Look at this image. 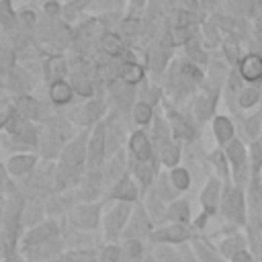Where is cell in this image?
Instances as JSON below:
<instances>
[{
	"label": "cell",
	"mask_w": 262,
	"mask_h": 262,
	"mask_svg": "<svg viewBox=\"0 0 262 262\" xmlns=\"http://www.w3.org/2000/svg\"><path fill=\"white\" fill-rule=\"evenodd\" d=\"M242 76L250 82H256L262 78V57L260 55H248L244 61H242Z\"/></svg>",
	"instance_id": "cell-1"
},
{
	"label": "cell",
	"mask_w": 262,
	"mask_h": 262,
	"mask_svg": "<svg viewBox=\"0 0 262 262\" xmlns=\"http://www.w3.org/2000/svg\"><path fill=\"white\" fill-rule=\"evenodd\" d=\"M131 151H133L139 160H147V158H149V141H147L145 133L137 131V133L131 137Z\"/></svg>",
	"instance_id": "cell-2"
},
{
	"label": "cell",
	"mask_w": 262,
	"mask_h": 262,
	"mask_svg": "<svg viewBox=\"0 0 262 262\" xmlns=\"http://www.w3.org/2000/svg\"><path fill=\"white\" fill-rule=\"evenodd\" d=\"M49 94H51V100L57 102V104L70 102V98H72V90H70V86H68L66 82H61V80H55V82L51 84Z\"/></svg>",
	"instance_id": "cell-3"
},
{
	"label": "cell",
	"mask_w": 262,
	"mask_h": 262,
	"mask_svg": "<svg viewBox=\"0 0 262 262\" xmlns=\"http://www.w3.org/2000/svg\"><path fill=\"white\" fill-rule=\"evenodd\" d=\"M84 145H82V141H78V143H74V145H70L68 149H66V154H63V162L68 164V166H78L80 162H82V154H84V149H82Z\"/></svg>",
	"instance_id": "cell-4"
},
{
	"label": "cell",
	"mask_w": 262,
	"mask_h": 262,
	"mask_svg": "<svg viewBox=\"0 0 262 262\" xmlns=\"http://www.w3.org/2000/svg\"><path fill=\"white\" fill-rule=\"evenodd\" d=\"M102 49L108 53V55H119L123 51V45H121V39L115 37L113 33H106L102 37Z\"/></svg>",
	"instance_id": "cell-5"
},
{
	"label": "cell",
	"mask_w": 262,
	"mask_h": 262,
	"mask_svg": "<svg viewBox=\"0 0 262 262\" xmlns=\"http://www.w3.org/2000/svg\"><path fill=\"white\" fill-rule=\"evenodd\" d=\"M225 211H227V215H233V217H242L239 213H242V196H239V192H231V194H227V199H225Z\"/></svg>",
	"instance_id": "cell-6"
},
{
	"label": "cell",
	"mask_w": 262,
	"mask_h": 262,
	"mask_svg": "<svg viewBox=\"0 0 262 262\" xmlns=\"http://www.w3.org/2000/svg\"><path fill=\"white\" fill-rule=\"evenodd\" d=\"M33 164H35V160H33L31 156H16V158L10 160V170H12L14 174H20V172L33 168Z\"/></svg>",
	"instance_id": "cell-7"
},
{
	"label": "cell",
	"mask_w": 262,
	"mask_h": 262,
	"mask_svg": "<svg viewBox=\"0 0 262 262\" xmlns=\"http://www.w3.org/2000/svg\"><path fill=\"white\" fill-rule=\"evenodd\" d=\"M123 78H125V82H129V84H133V82H139L141 80V76H143V70L137 66V63H127L125 68H123Z\"/></svg>",
	"instance_id": "cell-8"
},
{
	"label": "cell",
	"mask_w": 262,
	"mask_h": 262,
	"mask_svg": "<svg viewBox=\"0 0 262 262\" xmlns=\"http://www.w3.org/2000/svg\"><path fill=\"white\" fill-rule=\"evenodd\" d=\"M215 131H217V137H219L221 141H227V139L231 137V133H233L231 123H229L227 119H223V117L215 119Z\"/></svg>",
	"instance_id": "cell-9"
},
{
	"label": "cell",
	"mask_w": 262,
	"mask_h": 262,
	"mask_svg": "<svg viewBox=\"0 0 262 262\" xmlns=\"http://www.w3.org/2000/svg\"><path fill=\"white\" fill-rule=\"evenodd\" d=\"M16 106H18L20 115H25V117H37V102H35L33 98L23 96V98H18Z\"/></svg>",
	"instance_id": "cell-10"
},
{
	"label": "cell",
	"mask_w": 262,
	"mask_h": 262,
	"mask_svg": "<svg viewBox=\"0 0 262 262\" xmlns=\"http://www.w3.org/2000/svg\"><path fill=\"white\" fill-rule=\"evenodd\" d=\"M102 158V133L98 131L92 139V145H90V162L92 164H98Z\"/></svg>",
	"instance_id": "cell-11"
},
{
	"label": "cell",
	"mask_w": 262,
	"mask_h": 262,
	"mask_svg": "<svg viewBox=\"0 0 262 262\" xmlns=\"http://www.w3.org/2000/svg\"><path fill=\"white\" fill-rule=\"evenodd\" d=\"M188 235V231L184 229V227H170V229H166V231H160L156 237L158 239H184Z\"/></svg>",
	"instance_id": "cell-12"
},
{
	"label": "cell",
	"mask_w": 262,
	"mask_h": 262,
	"mask_svg": "<svg viewBox=\"0 0 262 262\" xmlns=\"http://www.w3.org/2000/svg\"><path fill=\"white\" fill-rule=\"evenodd\" d=\"M115 196L119 199H135V188L131 184V180H121V184L115 188Z\"/></svg>",
	"instance_id": "cell-13"
},
{
	"label": "cell",
	"mask_w": 262,
	"mask_h": 262,
	"mask_svg": "<svg viewBox=\"0 0 262 262\" xmlns=\"http://www.w3.org/2000/svg\"><path fill=\"white\" fill-rule=\"evenodd\" d=\"M170 119H172V125H174V129H176V133H178V135H182V137H192V129H190V127H188V125H186L178 115H174V113H172V117H170Z\"/></svg>",
	"instance_id": "cell-14"
},
{
	"label": "cell",
	"mask_w": 262,
	"mask_h": 262,
	"mask_svg": "<svg viewBox=\"0 0 262 262\" xmlns=\"http://www.w3.org/2000/svg\"><path fill=\"white\" fill-rule=\"evenodd\" d=\"M215 196H217V182H211V184L207 186L205 194H203V203H205V207H207L209 211L215 209Z\"/></svg>",
	"instance_id": "cell-15"
},
{
	"label": "cell",
	"mask_w": 262,
	"mask_h": 262,
	"mask_svg": "<svg viewBox=\"0 0 262 262\" xmlns=\"http://www.w3.org/2000/svg\"><path fill=\"white\" fill-rule=\"evenodd\" d=\"M194 108H196V115H199L201 119H205V117H209V115H211L213 102H211L209 98H205V96H203V98H199V100H196V106H194Z\"/></svg>",
	"instance_id": "cell-16"
},
{
	"label": "cell",
	"mask_w": 262,
	"mask_h": 262,
	"mask_svg": "<svg viewBox=\"0 0 262 262\" xmlns=\"http://www.w3.org/2000/svg\"><path fill=\"white\" fill-rule=\"evenodd\" d=\"M229 158L233 160V164H235V166H239V164H242V160H244V147H242L237 141H233V143L229 145Z\"/></svg>",
	"instance_id": "cell-17"
},
{
	"label": "cell",
	"mask_w": 262,
	"mask_h": 262,
	"mask_svg": "<svg viewBox=\"0 0 262 262\" xmlns=\"http://www.w3.org/2000/svg\"><path fill=\"white\" fill-rule=\"evenodd\" d=\"M162 158H164L166 164H176V160H178V147H174V145L162 147Z\"/></svg>",
	"instance_id": "cell-18"
},
{
	"label": "cell",
	"mask_w": 262,
	"mask_h": 262,
	"mask_svg": "<svg viewBox=\"0 0 262 262\" xmlns=\"http://www.w3.org/2000/svg\"><path fill=\"white\" fill-rule=\"evenodd\" d=\"M74 86H76V90H78L80 94H84V96H88V94L92 92V86L88 84V80H86V78L74 76Z\"/></svg>",
	"instance_id": "cell-19"
},
{
	"label": "cell",
	"mask_w": 262,
	"mask_h": 262,
	"mask_svg": "<svg viewBox=\"0 0 262 262\" xmlns=\"http://www.w3.org/2000/svg\"><path fill=\"white\" fill-rule=\"evenodd\" d=\"M149 117H151V108H149L147 104H137V106H135V119H137L139 123H147Z\"/></svg>",
	"instance_id": "cell-20"
},
{
	"label": "cell",
	"mask_w": 262,
	"mask_h": 262,
	"mask_svg": "<svg viewBox=\"0 0 262 262\" xmlns=\"http://www.w3.org/2000/svg\"><path fill=\"white\" fill-rule=\"evenodd\" d=\"M190 35H188V31L184 29V27H178V29H174L172 31V37H170V43H174V45H178V43H184L186 39H188Z\"/></svg>",
	"instance_id": "cell-21"
},
{
	"label": "cell",
	"mask_w": 262,
	"mask_h": 262,
	"mask_svg": "<svg viewBox=\"0 0 262 262\" xmlns=\"http://www.w3.org/2000/svg\"><path fill=\"white\" fill-rule=\"evenodd\" d=\"M172 178H174V186H178V188H186L188 186V174H186V170H174Z\"/></svg>",
	"instance_id": "cell-22"
},
{
	"label": "cell",
	"mask_w": 262,
	"mask_h": 262,
	"mask_svg": "<svg viewBox=\"0 0 262 262\" xmlns=\"http://www.w3.org/2000/svg\"><path fill=\"white\" fill-rule=\"evenodd\" d=\"M49 66H51V68L47 70V74H49L51 78H57V76H59V74H63V70H66V68H63V61H61L59 57L51 59V61H49Z\"/></svg>",
	"instance_id": "cell-23"
},
{
	"label": "cell",
	"mask_w": 262,
	"mask_h": 262,
	"mask_svg": "<svg viewBox=\"0 0 262 262\" xmlns=\"http://www.w3.org/2000/svg\"><path fill=\"white\" fill-rule=\"evenodd\" d=\"M115 213H117V215H113V217L108 219V227H113V223H115V227H119V225L123 223V219L127 217V213H129V211H127V207H119Z\"/></svg>",
	"instance_id": "cell-24"
},
{
	"label": "cell",
	"mask_w": 262,
	"mask_h": 262,
	"mask_svg": "<svg viewBox=\"0 0 262 262\" xmlns=\"http://www.w3.org/2000/svg\"><path fill=\"white\" fill-rule=\"evenodd\" d=\"M172 217H174V219H182V221H184V219L188 217V209H186V205H184V203L174 205V207H172Z\"/></svg>",
	"instance_id": "cell-25"
},
{
	"label": "cell",
	"mask_w": 262,
	"mask_h": 262,
	"mask_svg": "<svg viewBox=\"0 0 262 262\" xmlns=\"http://www.w3.org/2000/svg\"><path fill=\"white\" fill-rule=\"evenodd\" d=\"M256 98H258V92H256V90H246V92L242 94V104H244V106H250V104L256 102Z\"/></svg>",
	"instance_id": "cell-26"
},
{
	"label": "cell",
	"mask_w": 262,
	"mask_h": 262,
	"mask_svg": "<svg viewBox=\"0 0 262 262\" xmlns=\"http://www.w3.org/2000/svg\"><path fill=\"white\" fill-rule=\"evenodd\" d=\"M137 174H139V178H141L145 184L151 180V168H147V164H139V166H137Z\"/></svg>",
	"instance_id": "cell-27"
},
{
	"label": "cell",
	"mask_w": 262,
	"mask_h": 262,
	"mask_svg": "<svg viewBox=\"0 0 262 262\" xmlns=\"http://www.w3.org/2000/svg\"><path fill=\"white\" fill-rule=\"evenodd\" d=\"M123 31H125L127 35H135V31H137V23H135V20H127V23L123 25Z\"/></svg>",
	"instance_id": "cell-28"
},
{
	"label": "cell",
	"mask_w": 262,
	"mask_h": 262,
	"mask_svg": "<svg viewBox=\"0 0 262 262\" xmlns=\"http://www.w3.org/2000/svg\"><path fill=\"white\" fill-rule=\"evenodd\" d=\"M188 53H190L192 57H196L199 61H205V55L201 53V49H199V47H194V45H190V47H188Z\"/></svg>",
	"instance_id": "cell-29"
},
{
	"label": "cell",
	"mask_w": 262,
	"mask_h": 262,
	"mask_svg": "<svg viewBox=\"0 0 262 262\" xmlns=\"http://www.w3.org/2000/svg\"><path fill=\"white\" fill-rule=\"evenodd\" d=\"M117 256H119V252H117L115 248H108V250H106V256H104V262H115Z\"/></svg>",
	"instance_id": "cell-30"
},
{
	"label": "cell",
	"mask_w": 262,
	"mask_h": 262,
	"mask_svg": "<svg viewBox=\"0 0 262 262\" xmlns=\"http://www.w3.org/2000/svg\"><path fill=\"white\" fill-rule=\"evenodd\" d=\"M225 47H227V57H229L231 61H235V45H233V43H227Z\"/></svg>",
	"instance_id": "cell-31"
},
{
	"label": "cell",
	"mask_w": 262,
	"mask_h": 262,
	"mask_svg": "<svg viewBox=\"0 0 262 262\" xmlns=\"http://www.w3.org/2000/svg\"><path fill=\"white\" fill-rule=\"evenodd\" d=\"M233 262H250V256L246 252H239V254L233 256Z\"/></svg>",
	"instance_id": "cell-32"
},
{
	"label": "cell",
	"mask_w": 262,
	"mask_h": 262,
	"mask_svg": "<svg viewBox=\"0 0 262 262\" xmlns=\"http://www.w3.org/2000/svg\"><path fill=\"white\" fill-rule=\"evenodd\" d=\"M207 37L211 43H217V35H215V29L213 27H207Z\"/></svg>",
	"instance_id": "cell-33"
},
{
	"label": "cell",
	"mask_w": 262,
	"mask_h": 262,
	"mask_svg": "<svg viewBox=\"0 0 262 262\" xmlns=\"http://www.w3.org/2000/svg\"><path fill=\"white\" fill-rule=\"evenodd\" d=\"M252 8H254V12H260V8H262V0H252Z\"/></svg>",
	"instance_id": "cell-34"
},
{
	"label": "cell",
	"mask_w": 262,
	"mask_h": 262,
	"mask_svg": "<svg viewBox=\"0 0 262 262\" xmlns=\"http://www.w3.org/2000/svg\"><path fill=\"white\" fill-rule=\"evenodd\" d=\"M45 10L47 12H57V6L55 4H45Z\"/></svg>",
	"instance_id": "cell-35"
},
{
	"label": "cell",
	"mask_w": 262,
	"mask_h": 262,
	"mask_svg": "<svg viewBox=\"0 0 262 262\" xmlns=\"http://www.w3.org/2000/svg\"><path fill=\"white\" fill-rule=\"evenodd\" d=\"M23 16H25V20H27V23H29V25H31V23H33V20H35V18H33V16H35V14H31V12H25V14H23Z\"/></svg>",
	"instance_id": "cell-36"
}]
</instances>
